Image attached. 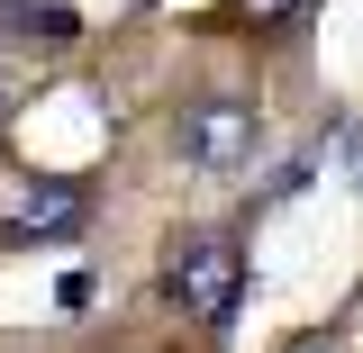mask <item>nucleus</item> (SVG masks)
I'll return each mask as SVG.
<instances>
[{
	"mask_svg": "<svg viewBox=\"0 0 363 353\" xmlns=\"http://www.w3.org/2000/svg\"><path fill=\"white\" fill-rule=\"evenodd\" d=\"M18 100H28V82H18V64H9V54H0V127H9V118H18Z\"/></svg>",
	"mask_w": 363,
	"mask_h": 353,
	"instance_id": "6",
	"label": "nucleus"
},
{
	"mask_svg": "<svg viewBox=\"0 0 363 353\" xmlns=\"http://www.w3.org/2000/svg\"><path fill=\"white\" fill-rule=\"evenodd\" d=\"M291 353H327V345H318V335H309V345H291Z\"/></svg>",
	"mask_w": 363,
	"mask_h": 353,
	"instance_id": "7",
	"label": "nucleus"
},
{
	"mask_svg": "<svg viewBox=\"0 0 363 353\" xmlns=\"http://www.w3.org/2000/svg\"><path fill=\"white\" fill-rule=\"evenodd\" d=\"M173 154L191 173H245L264 154V109L236 100V91H200L173 109Z\"/></svg>",
	"mask_w": 363,
	"mask_h": 353,
	"instance_id": "2",
	"label": "nucleus"
},
{
	"mask_svg": "<svg viewBox=\"0 0 363 353\" xmlns=\"http://www.w3.org/2000/svg\"><path fill=\"white\" fill-rule=\"evenodd\" d=\"M236 18L245 28H281V18H300V0H236Z\"/></svg>",
	"mask_w": 363,
	"mask_h": 353,
	"instance_id": "5",
	"label": "nucleus"
},
{
	"mask_svg": "<svg viewBox=\"0 0 363 353\" xmlns=\"http://www.w3.org/2000/svg\"><path fill=\"white\" fill-rule=\"evenodd\" d=\"M164 299L182 317H200V326H227L236 317V299H245V254H236L227 226H200V236H182L173 254H164Z\"/></svg>",
	"mask_w": 363,
	"mask_h": 353,
	"instance_id": "1",
	"label": "nucleus"
},
{
	"mask_svg": "<svg viewBox=\"0 0 363 353\" xmlns=\"http://www.w3.org/2000/svg\"><path fill=\"white\" fill-rule=\"evenodd\" d=\"M82 226H91L82 181H28V199L9 209V245H73Z\"/></svg>",
	"mask_w": 363,
	"mask_h": 353,
	"instance_id": "3",
	"label": "nucleus"
},
{
	"mask_svg": "<svg viewBox=\"0 0 363 353\" xmlns=\"http://www.w3.org/2000/svg\"><path fill=\"white\" fill-rule=\"evenodd\" d=\"M9 28H28V37H82V18H73V9H55V0H9Z\"/></svg>",
	"mask_w": 363,
	"mask_h": 353,
	"instance_id": "4",
	"label": "nucleus"
}]
</instances>
